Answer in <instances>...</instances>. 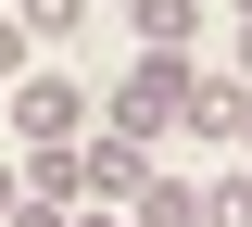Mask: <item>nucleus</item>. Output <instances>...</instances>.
Instances as JSON below:
<instances>
[{
    "instance_id": "nucleus-1",
    "label": "nucleus",
    "mask_w": 252,
    "mask_h": 227,
    "mask_svg": "<svg viewBox=\"0 0 252 227\" xmlns=\"http://www.w3.org/2000/svg\"><path fill=\"white\" fill-rule=\"evenodd\" d=\"M0 127H13V152H76V139L101 127V89H76V76L38 51V64L0 89Z\"/></svg>"
},
{
    "instance_id": "nucleus-2",
    "label": "nucleus",
    "mask_w": 252,
    "mask_h": 227,
    "mask_svg": "<svg viewBox=\"0 0 252 227\" xmlns=\"http://www.w3.org/2000/svg\"><path fill=\"white\" fill-rule=\"evenodd\" d=\"M189 64H202V51H139V64H126L114 89H101V127H114V139H177Z\"/></svg>"
},
{
    "instance_id": "nucleus-3",
    "label": "nucleus",
    "mask_w": 252,
    "mask_h": 227,
    "mask_svg": "<svg viewBox=\"0 0 252 227\" xmlns=\"http://www.w3.org/2000/svg\"><path fill=\"white\" fill-rule=\"evenodd\" d=\"M76 190L126 215V202L152 190V139H114V127H89V139H76Z\"/></svg>"
},
{
    "instance_id": "nucleus-4",
    "label": "nucleus",
    "mask_w": 252,
    "mask_h": 227,
    "mask_svg": "<svg viewBox=\"0 0 252 227\" xmlns=\"http://www.w3.org/2000/svg\"><path fill=\"white\" fill-rule=\"evenodd\" d=\"M139 51H202V0H114Z\"/></svg>"
},
{
    "instance_id": "nucleus-5",
    "label": "nucleus",
    "mask_w": 252,
    "mask_h": 227,
    "mask_svg": "<svg viewBox=\"0 0 252 227\" xmlns=\"http://www.w3.org/2000/svg\"><path fill=\"white\" fill-rule=\"evenodd\" d=\"M89 13H101V0H13V26H26V38H38V51H63V38L89 26Z\"/></svg>"
},
{
    "instance_id": "nucleus-6",
    "label": "nucleus",
    "mask_w": 252,
    "mask_h": 227,
    "mask_svg": "<svg viewBox=\"0 0 252 227\" xmlns=\"http://www.w3.org/2000/svg\"><path fill=\"white\" fill-rule=\"evenodd\" d=\"M26 202H89L76 190V152H26Z\"/></svg>"
},
{
    "instance_id": "nucleus-7",
    "label": "nucleus",
    "mask_w": 252,
    "mask_h": 227,
    "mask_svg": "<svg viewBox=\"0 0 252 227\" xmlns=\"http://www.w3.org/2000/svg\"><path fill=\"white\" fill-rule=\"evenodd\" d=\"M26 64H38V38L13 26V13H0V89H13V76H26Z\"/></svg>"
},
{
    "instance_id": "nucleus-8",
    "label": "nucleus",
    "mask_w": 252,
    "mask_h": 227,
    "mask_svg": "<svg viewBox=\"0 0 252 227\" xmlns=\"http://www.w3.org/2000/svg\"><path fill=\"white\" fill-rule=\"evenodd\" d=\"M13 202H26V152H0V215H13Z\"/></svg>"
},
{
    "instance_id": "nucleus-9",
    "label": "nucleus",
    "mask_w": 252,
    "mask_h": 227,
    "mask_svg": "<svg viewBox=\"0 0 252 227\" xmlns=\"http://www.w3.org/2000/svg\"><path fill=\"white\" fill-rule=\"evenodd\" d=\"M227 64H240V76H252V13H227Z\"/></svg>"
},
{
    "instance_id": "nucleus-10",
    "label": "nucleus",
    "mask_w": 252,
    "mask_h": 227,
    "mask_svg": "<svg viewBox=\"0 0 252 227\" xmlns=\"http://www.w3.org/2000/svg\"><path fill=\"white\" fill-rule=\"evenodd\" d=\"M63 227H126V215H114V202H76V215H63Z\"/></svg>"
},
{
    "instance_id": "nucleus-11",
    "label": "nucleus",
    "mask_w": 252,
    "mask_h": 227,
    "mask_svg": "<svg viewBox=\"0 0 252 227\" xmlns=\"http://www.w3.org/2000/svg\"><path fill=\"white\" fill-rule=\"evenodd\" d=\"M227 152H240V164H252V101H240V127H227Z\"/></svg>"
},
{
    "instance_id": "nucleus-12",
    "label": "nucleus",
    "mask_w": 252,
    "mask_h": 227,
    "mask_svg": "<svg viewBox=\"0 0 252 227\" xmlns=\"http://www.w3.org/2000/svg\"><path fill=\"white\" fill-rule=\"evenodd\" d=\"M177 227H202V215H177Z\"/></svg>"
},
{
    "instance_id": "nucleus-13",
    "label": "nucleus",
    "mask_w": 252,
    "mask_h": 227,
    "mask_svg": "<svg viewBox=\"0 0 252 227\" xmlns=\"http://www.w3.org/2000/svg\"><path fill=\"white\" fill-rule=\"evenodd\" d=\"M0 227H13V215H0Z\"/></svg>"
}]
</instances>
